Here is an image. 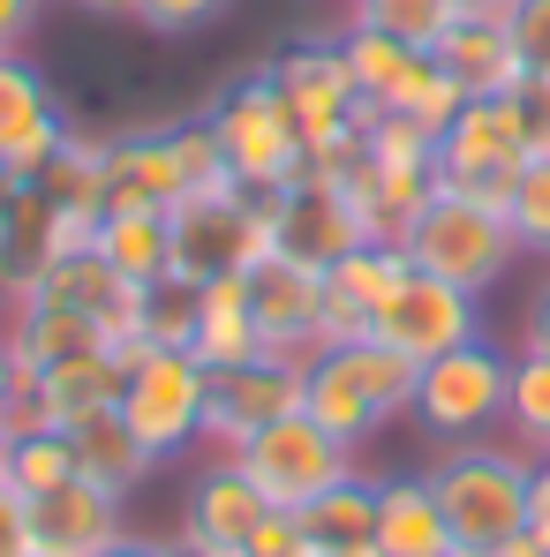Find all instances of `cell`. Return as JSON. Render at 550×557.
<instances>
[{"mask_svg":"<svg viewBox=\"0 0 550 557\" xmlns=\"http://www.w3.org/2000/svg\"><path fill=\"white\" fill-rule=\"evenodd\" d=\"M415 370H423V362H407V355L384 347L377 332H369V339H340V347H325V355L302 370V414H309L317 430H332L347 453H363L384 422H400V414L415 407Z\"/></svg>","mask_w":550,"mask_h":557,"instance_id":"cell-1","label":"cell"},{"mask_svg":"<svg viewBox=\"0 0 550 557\" xmlns=\"http://www.w3.org/2000/svg\"><path fill=\"white\" fill-rule=\"evenodd\" d=\"M438 505H445V528H453L460 557H498L521 528H528V474L536 460L521 445H445L438 467H423Z\"/></svg>","mask_w":550,"mask_h":557,"instance_id":"cell-2","label":"cell"},{"mask_svg":"<svg viewBox=\"0 0 550 557\" xmlns=\"http://www.w3.org/2000/svg\"><path fill=\"white\" fill-rule=\"evenodd\" d=\"M204 128L219 136L227 174L249 188V196H279V188L302 182V166H309L302 121H294V106L279 98V84L265 76V69H257V76L219 84V98L204 106Z\"/></svg>","mask_w":550,"mask_h":557,"instance_id":"cell-3","label":"cell"},{"mask_svg":"<svg viewBox=\"0 0 550 557\" xmlns=\"http://www.w3.org/2000/svg\"><path fill=\"white\" fill-rule=\"evenodd\" d=\"M505 384H513V355H498L490 339L445 347L415 370V430L438 445H475L505 422Z\"/></svg>","mask_w":550,"mask_h":557,"instance_id":"cell-4","label":"cell"},{"mask_svg":"<svg viewBox=\"0 0 550 557\" xmlns=\"http://www.w3.org/2000/svg\"><path fill=\"white\" fill-rule=\"evenodd\" d=\"M400 249L415 257V272L445 278V286H467V294L498 286V278H505V264L521 257V242H513L505 211L467 203V196H445V188H438V196H430V203L407 219Z\"/></svg>","mask_w":550,"mask_h":557,"instance_id":"cell-5","label":"cell"},{"mask_svg":"<svg viewBox=\"0 0 550 557\" xmlns=\"http://www.w3.org/2000/svg\"><path fill=\"white\" fill-rule=\"evenodd\" d=\"M265 76H272L279 98L294 106L309 159H332V151L363 144L369 106H363V91H355V69H347V46H340V38H294V46H279L272 61H265ZM302 174H309V166H302Z\"/></svg>","mask_w":550,"mask_h":557,"instance_id":"cell-6","label":"cell"},{"mask_svg":"<svg viewBox=\"0 0 550 557\" xmlns=\"http://www.w3.org/2000/svg\"><path fill=\"white\" fill-rule=\"evenodd\" d=\"M129 355V376H121V399L113 414L136 430V445L151 460H174L188 445H204V392H211V370L188 355V347H159V355Z\"/></svg>","mask_w":550,"mask_h":557,"instance_id":"cell-7","label":"cell"},{"mask_svg":"<svg viewBox=\"0 0 550 557\" xmlns=\"http://www.w3.org/2000/svg\"><path fill=\"white\" fill-rule=\"evenodd\" d=\"M265 257H272V219H265V196H249L242 182L174 203V272L182 278L211 286V278H234Z\"/></svg>","mask_w":550,"mask_h":557,"instance_id":"cell-8","label":"cell"},{"mask_svg":"<svg viewBox=\"0 0 550 557\" xmlns=\"http://www.w3.org/2000/svg\"><path fill=\"white\" fill-rule=\"evenodd\" d=\"M521 166H528V144H521V121H513V91L505 98H467L453 113V128L438 136V188H445V196H467V203L505 211Z\"/></svg>","mask_w":550,"mask_h":557,"instance_id":"cell-9","label":"cell"},{"mask_svg":"<svg viewBox=\"0 0 550 557\" xmlns=\"http://www.w3.org/2000/svg\"><path fill=\"white\" fill-rule=\"evenodd\" d=\"M234 460H242V474L265 490V505H279V512H302L309 497H325L332 482L355 474V453H347L332 430H317L309 414H286V422H272V430H257Z\"/></svg>","mask_w":550,"mask_h":557,"instance_id":"cell-10","label":"cell"},{"mask_svg":"<svg viewBox=\"0 0 550 557\" xmlns=\"http://www.w3.org/2000/svg\"><path fill=\"white\" fill-rule=\"evenodd\" d=\"M286 414H302V362L257 355V362L211 370V392H204V445H211L219 460H234L257 430H272Z\"/></svg>","mask_w":550,"mask_h":557,"instance_id":"cell-11","label":"cell"},{"mask_svg":"<svg viewBox=\"0 0 550 557\" xmlns=\"http://www.w3.org/2000/svg\"><path fill=\"white\" fill-rule=\"evenodd\" d=\"M265 219H272V257L302 264V272H332L363 242H377L363 219H355V203L332 182H309V174L294 188H279V196H265Z\"/></svg>","mask_w":550,"mask_h":557,"instance_id":"cell-12","label":"cell"},{"mask_svg":"<svg viewBox=\"0 0 550 557\" xmlns=\"http://www.w3.org/2000/svg\"><path fill=\"white\" fill-rule=\"evenodd\" d=\"M249 309H257L265 355L302 362V370L325 355V272H302L286 257H265V264H249Z\"/></svg>","mask_w":550,"mask_h":557,"instance_id":"cell-13","label":"cell"},{"mask_svg":"<svg viewBox=\"0 0 550 557\" xmlns=\"http://www.w3.org/2000/svg\"><path fill=\"white\" fill-rule=\"evenodd\" d=\"M272 505H265V490L242 474V460H219L211 453V467L188 482L182 497V557H234L249 550V535H257V520H265Z\"/></svg>","mask_w":550,"mask_h":557,"instance_id":"cell-14","label":"cell"},{"mask_svg":"<svg viewBox=\"0 0 550 557\" xmlns=\"http://www.w3.org/2000/svg\"><path fill=\"white\" fill-rule=\"evenodd\" d=\"M98 196H106V211H174L188 196L182 121L174 128H136V136H106Z\"/></svg>","mask_w":550,"mask_h":557,"instance_id":"cell-15","label":"cell"},{"mask_svg":"<svg viewBox=\"0 0 550 557\" xmlns=\"http://www.w3.org/2000/svg\"><path fill=\"white\" fill-rule=\"evenodd\" d=\"M377 339L400 347L407 362H430L445 347H467V339H482L475 294L467 286H445V278H430V272H407L400 294L384 301V317H377Z\"/></svg>","mask_w":550,"mask_h":557,"instance_id":"cell-16","label":"cell"},{"mask_svg":"<svg viewBox=\"0 0 550 557\" xmlns=\"http://www.w3.org/2000/svg\"><path fill=\"white\" fill-rule=\"evenodd\" d=\"M61 144H69V113L53 84L23 53H0V174H38Z\"/></svg>","mask_w":550,"mask_h":557,"instance_id":"cell-17","label":"cell"},{"mask_svg":"<svg viewBox=\"0 0 550 557\" xmlns=\"http://www.w3.org/2000/svg\"><path fill=\"white\" fill-rule=\"evenodd\" d=\"M407 272H415V257H407L400 242H363L347 264H332V272H325V347L369 339L377 317H384V301L400 294Z\"/></svg>","mask_w":550,"mask_h":557,"instance_id":"cell-18","label":"cell"},{"mask_svg":"<svg viewBox=\"0 0 550 557\" xmlns=\"http://www.w3.org/2000/svg\"><path fill=\"white\" fill-rule=\"evenodd\" d=\"M30 301H53V309H76V317H91L98 332L113 339V347H129V332H136V286L113 272L98 249H61L46 272L23 286Z\"/></svg>","mask_w":550,"mask_h":557,"instance_id":"cell-19","label":"cell"},{"mask_svg":"<svg viewBox=\"0 0 550 557\" xmlns=\"http://www.w3.org/2000/svg\"><path fill=\"white\" fill-rule=\"evenodd\" d=\"M61 249H76V234L53 211V196L30 182V174H0V286L23 294Z\"/></svg>","mask_w":550,"mask_h":557,"instance_id":"cell-20","label":"cell"},{"mask_svg":"<svg viewBox=\"0 0 550 557\" xmlns=\"http://www.w3.org/2000/svg\"><path fill=\"white\" fill-rule=\"evenodd\" d=\"M121 535H129L121 528V497L84 482V474L46 490V497H30V543L46 557H98V550H113Z\"/></svg>","mask_w":550,"mask_h":557,"instance_id":"cell-21","label":"cell"},{"mask_svg":"<svg viewBox=\"0 0 550 557\" xmlns=\"http://www.w3.org/2000/svg\"><path fill=\"white\" fill-rule=\"evenodd\" d=\"M0 332H8V355H15V370H23V376H46V370H61V362H84V355H98V347H113L91 317L53 309V301H30V294L8 301Z\"/></svg>","mask_w":550,"mask_h":557,"instance_id":"cell-22","label":"cell"},{"mask_svg":"<svg viewBox=\"0 0 550 557\" xmlns=\"http://www.w3.org/2000/svg\"><path fill=\"white\" fill-rule=\"evenodd\" d=\"M438 69H445L467 98H505L521 76H528V69H521V53H513L505 15H482V8H467L453 30L438 38Z\"/></svg>","mask_w":550,"mask_h":557,"instance_id":"cell-23","label":"cell"},{"mask_svg":"<svg viewBox=\"0 0 550 557\" xmlns=\"http://www.w3.org/2000/svg\"><path fill=\"white\" fill-rule=\"evenodd\" d=\"M377 557H460L430 474H384L377 482Z\"/></svg>","mask_w":550,"mask_h":557,"instance_id":"cell-24","label":"cell"},{"mask_svg":"<svg viewBox=\"0 0 550 557\" xmlns=\"http://www.w3.org/2000/svg\"><path fill=\"white\" fill-rule=\"evenodd\" d=\"M294 520H302L309 557H377V482L355 467L347 482H332L325 497H309Z\"/></svg>","mask_w":550,"mask_h":557,"instance_id":"cell-25","label":"cell"},{"mask_svg":"<svg viewBox=\"0 0 550 557\" xmlns=\"http://www.w3.org/2000/svg\"><path fill=\"white\" fill-rule=\"evenodd\" d=\"M188 355L204 370H234V362H257L265 355V332H257V309H249V272L204 286V317H196Z\"/></svg>","mask_w":550,"mask_h":557,"instance_id":"cell-26","label":"cell"},{"mask_svg":"<svg viewBox=\"0 0 550 557\" xmlns=\"http://www.w3.org/2000/svg\"><path fill=\"white\" fill-rule=\"evenodd\" d=\"M69 453H76V474L84 482H98V490H113L121 505L144 490V474H151V453L136 445V430L106 407V414H84V422H69Z\"/></svg>","mask_w":550,"mask_h":557,"instance_id":"cell-27","label":"cell"},{"mask_svg":"<svg viewBox=\"0 0 550 557\" xmlns=\"http://www.w3.org/2000/svg\"><path fill=\"white\" fill-rule=\"evenodd\" d=\"M91 249L129 278V286L174 278V211H106Z\"/></svg>","mask_w":550,"mask_h":557,"instance_id":"cell-28","label":"cell"},{"mask_svg":"<svg viewBox=\"0 0 550 557\" xmlns=\"http://www.w3.org/2000/svg\"><path fill=\"white\" fill-rule=\"evenodd\" d=\"M121 376H129V355H121V347H98V355H84V362L46 370L38 392H46L53 430H69V422H84V414H106V407L121 399Z\"/></svg>","mask_w":550,"mask_h":557,"instance_id":"cell-29","label":"cell"},{"mask_svg":"<svg viewBox=\"0 0 550 557\" xmlns=\"http://www.w3.org/2000/svg\"><path fill=\"white\" fill-rule=\"evenodd\" d=\"M196 317H204V286L196 278H151V286H136V332H129V347L136 355H159V347H188L196 339Z\"/></svg>","mask_w":550,"mask_h":557,"instance_id":"cell-30","label":"cell"},{"mask_svg":"<svg viewBox=\"0 0 550 557\" xmlns=\"http://www.w3.org/2000/svg\"><path fill=\"white\" fill-rule=\"evenodd\" d=\"M340 46H347V69H355V91L363 106H392V91L415 76V61H423V46H400V38H384V30H363V23H347L340 30Z\"/></svg>","mask_w":550,"mask_h":557,"instance_id":"cell-31","label":"cell"},{"mask_svg":"<svg viewBox=\"0 0 550 557\" xmlns=\"http://www.w3.org/2000/svg\"><path fill=\"white\" fill-rule=\"evenodd\" d=\"M460 15H467V0H347V23L384 30L400 46H423V53H438V38L453 30Z\"/></svg>","mask_w":550,"mask_h":557,"instance_id":"cell-32","label":"cell"},{"mask_svg":"<svg viewBox=\"0 0 550 557\" xmlns=\"http://www.w3.org/2000/svg\"><path fill=\"white\" fill-rule=\"evenodd\" d=\"M505 430L528 460H550V362L543 355H513V384H505Z\"/></svg>","mask_w":550,"mask_h":557,"instance_id":"cell-33","label":"cell"},{"mask_svg":"<svg viewBox=\"0 0 550 557\" xmlns=\"http://www.w3.org/2000/svg\"><path fill=\"white\" fill-rule=\"evenodd\" d=\"M467 106V91H460L453 76L438 69V53H423L415 61V76L392 91V106H377V113H400V121H415V128H430V136H445L453 128V113Z\"/></svg>","mask_w":550,"mask_h":557,"instance_id":"cell-34","label":"cell"},{"mask_svg":"<svg viewBox=\"0 0 550 557\" xmlns=\"http://www.w3.org/2000/svg\"><path fill=\"white\" fill-rule=\"evenodd\" d=\"M76 482V453H69V430H38V437H15L8 445V490L15 497H46Z\"/></svg>","mask_w":550,"mask_h":557,"instance_id":"cell-35","label":"cell"},{"mask_svg":"<svg viewBox=\"0 0 550 557\" xmlns=\"http://www.w3.org/2000/svg\"><path fill=\"white\" fill-rule=\"evenodd\" d=\"M505 226H513L521 257H550V159L521 166V182L505 196Z\"/></svg>","mask_w":550,"mask_h":557,"instance_id":"cell-36","label":"cell"},{"mask_svg":"<svg viewBox=\"0 0 550 557\" xmlns=\"http://www.w3.org/2000/svg\"><path fill=\"white\" fill-rule=\"evenodd\" d=\"M234 0H129V23H144V30H159V38H182V30H204V23H219Z\"/></svg>","mask_w":550,"mask_h":557,"instance_id":"cell-37","label":"cell"},{"mask_svg":"<svg viewBox=\"0 0 550 557\" xmlns=\"http://www.w3.org/2000/svg\"><path fill=\"white\" fill-rule=\"evenodd\" d=\"M505 30H513V53L528 76H550V0H513L505 8Z\"/></svg>","mask_w":550,"mask_h":557,"instance_id":"cell-38","label":"cell"},{"mask_svg":"<svg viewBox=\"0 0 550 557\" xmlns=\"http://www.w3.org/2000/svg\"><path fill=\"white\" fill-rule=\"evenodd\" d=\"M513 121H521L528 159H550V76H521L513 84Z\"/></svg>","mask_w":550,"mask_h":557,"instance_id":"cell-39","label":"cell"},{"mask_svg":"<svg viewBox=\"0 0 550 557\" xmlns=\"http://www.w3.org/2000/svg\"><path fill=\"white\" fill-rule=\"evenodd\" d=\"M249 557H309V543H302V520L272 505V512L257 520V535H249Z\"/></svg>","mask_w":550,"mask_h":557,"instance_id":"cell-40","label":"cell"},{"mask_svg":"<svg viewBox=\"0 0 550 557\" xmlns=\"http://www.w3.org/2000/svg\"><path fill=\"white\" fill-rule=\"evenodd\" d=\"M30 497H15L8 482H0V557H30Z\"/></svg>","mask_w":550,"mask_h":557,"instance_id":"cell-41","label":"cell"},{"mask_svg":"<svg viewBox=\"0 0 550 557\" xmlns=\"http://www.w3.org/2000/svg\"><path fill=\"white\" fill-rule=\"evenodd\" d=\"M46 0H0V53H23V38L38 30Z\"/></svg>","mask_w":550,"mask_h":557,"instance_id":"cell-42","label":"cell"},{"mask_svg":"<svg viewBox=\"0 0 550 557\" xmlns=\"http://www.w3.org/2000/svg\"><path fill=\"white\" fill-rule=\"evenodd\" d=\"M528 528L543 535V550H550V460H536V474H528Z\"/></svg>","mask_w":550,"mask_h":557,"instance_id":"cell-43","label":"cell"},{"mask_svg":"<svg viewBox=\"0 0 550 557\" xmlns=\"http://www.w3.org/2000/svg\"><path fill=\"white\" fill-rule=\"evenodd\" d=\"M521 355H543L550 362V286L528 301V332H521Z\"/></svg>","mask_w":550,"mask_h":557,"instance_id":"cell-44","label":"cell"},{"mask_svg":"<svg viewBox=\"0 0 550 557\" xmlns=\"http://www.w3.org/2000/svg\"><path fill=\"white\" fill-rule=\"evenodd\" d=\"M98 557H182V543H159V535H121L113 550H98Z\"/></svg>","mask_w":550,"mask_h":557,"instance_id":"cell-45","label":"cell"},{"mask_svg":"<svg viewBox=\"0 0 550 557\" xmlns=\"http://www.w3.org/2000/svg\"><path fill=\"white\" fill-rule=\"evenodd\" d=\"M15 384H23V370H15V355H8V332H0V407L15 399Z\"/></svg>","mask_w":550,"mask_h":557,"instance_id":"cell-46","label":"cell"},{"mask_svg":"<svg viewBox=\"0 0 550 557\" xmlns=\"http://www.w3.org/2000/svg\"><path fill=\"white\" fill-rule=\"evenodd\" d=\"M498 557H550V550H543V535H536V528H521V535H513Z\"/></svg>","mask_w":550,"mask_h":557,"instance_id":"cell-47","label":"cell"},{"mask_svg":"<svg viewBox=\"0 0 550 557\" xmlns=\"http://www.w3.org/2000/svg\"><path fill=\"white\" fill-rule=\"evenodd\" d=\"M467 8H482V15H505V8H513V0H467Z\"/></svg>","mask_w":550,"mask_h":557,"instance_id":"cell-48","label":"cell"},{"mask_svg":"<svg viewBox=\"0 0 550 557\" xmlns=\"http://www.w3.org/2000/svg\"><path fill=\"white\" fill-rule=\"evenodd\" d=\"M0 482H8V437H0Z\"/></svg>","mask_w":550,"mask_h":557,"instance_id":"cell-49","label":"cell"},{"mask_svg":"<svg viewBox=\"0 0 550 557\" xmlns=\"http://www.w3.org/2000/svg\"><path fill=\"white\" fill-rule=\"evenodd\" d=\"M8 301H15V294H8V286H0V317H8Z\"/></svg>","mask_w":550,"mask_h":557,"instance_id":"cell-50","label":"cell"},{"mask_svg":"<svg viewBox=\"0 0 550 557\" xmlns=\"http://www.w3.org/2000/svg\"><path fill=\"white\" fill-rule=\"evenodd\" d=\"M234 557H249V550H234Z\"/></svg>","mask_w":550,"mask_h":557,"instance_id":"cell-51","label":"cell"},{"mask_svg":"<svg viewBox=\"0 0 550 557\" xmlns=\"http://www.w3.org/2000/svg\"><path fill=\"white\" fill-rule=\"evenodd\" d=\"M30 557H46V550H30Z\"/></svg>","mask_w":550,"mask_h":557,"instance_id":"cell-52","label":"cell"}]
</instances>
